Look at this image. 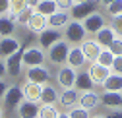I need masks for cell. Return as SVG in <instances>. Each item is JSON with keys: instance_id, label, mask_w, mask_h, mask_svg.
Listing matches in <instances>:
<instances>
[{"instance_id": "cb8c5ba5", "label": "cell", "mask_w": 122, "mask_h": 118, "mask_svg": "<svg viewBox=\"0 0 122 118\" xmlns=\"http://www.w3.org/2000/svg\"><path fill=\"white\" fill-rule=\"evenodd\" d=\"M60 93L56 91V87L51 85V83H45L43 85V91H41V105H54V103L58 101Z\"/></svg>"}, {"instance_id": "4dcf8cb0", "label": "cell", "mask_w": 122, "mask_h": 118, "mask_svg": "<svg viewBox=\"0 0 122 118\" xmlns=\"http://www.w3.org/2000/svg\"><path fill=\"white\" fill-rule=\"evenodd\" d=\"M25 8H27L25 0H10V12L14 14V16H18V14L23 12Z\"/></svg>"}, {"instance_id": "ac0fdd59", "label": "cell", "mask_w": 122, "mask_h": 118, "mask_svg": "<svg viewBox=\"0 0 122 118\" xmlns=\"http://www.w3.org/2000/svg\"><path fill=\"white\" fill-rule=\"evenodd\" d=\"M47 27H49V18L43 16V14H39V12H33L31 20L27 21V29L33 31V33H43Z\"/></svg>"}, {"instance_id": "b9f144b4", "label": "cell", "mask_w": 122, "mask_h": 118, "mask_svg": "<svg viewBox=\"0 0 122 118\" xmlns=\"http://www.w3.org/2000/svg\"><path fill=\"white\" fill-rule=\"evenodd\" d=\"M4 74H6V62H4V60H0V79L4 78Z\"/></svg>"}, {"instance_id": "836d02e7", "label": "cell", "mask_w": 122, "mask_h": 118, "mask_svg": "<svg viewBox=\"0 0 122 118\" xmlns=\"http://www.w3.org/2000/svg\"><path fill=\"white\" fill-rule=\"evenodd\" d=\"M109 50L114 54V56H122V37H116L111 45H109Z\"/></svg>"}, {"instance_id": "d6a6232c", "label": "cell", "mask_w": 122, "mask_h": 118, "mask_svg": "<svg viewBox=\"0 0 122 118\" xmlns=\"http://www.w3.org/2000/svg\"><path fill=\"white\" fill-rule=\"evenodd\" d=\"M107 12L111 14V18L120 16V14H122V0H114L112 4H109V6H107Z\"/></svg>"}, {"instance_id": "7dc6e473", "label": "cell", "mask_w": 122, "mask_h": 118, "mask_svg": "<svg viewBox=\"0 0 122 118\" xmlns=\"http://www.w3.org/2000/svg\"><path fill=\"white\" fill-rule=\"evenodd\" d=\"M2 114H4V110H2V107H0V118H2Z\"/></svg>"}, {"instance_id": "e0dca14e", "label": "cell", "mask_w": 122, "mask_h": 118, "mask_svg": "<svg viewBox=\"0 0 122 118\" xmlns=\"http://www.w3.org/2000/svg\"><path fill=\"white\" fill-rule=\"evenodd\" d=\"M21 91H23V99H25V101L39 103V101H41V91H43V85L33 83V81H25V83L21 85Z\"/></svg>"}, {"instance_id": "7a4b0ae2", "label": "cell", "mask_w": 122, "mask_h": 118, "mask_svg": "<svg viewBox=\"0 0 122 118\" xmlns=\"http://www.w3.org/2000/svg\"><path fill=\"white\" fill-rule=\"evenodd\" d=\"M85 27L81 21H76V20H70V23L64 27V39L70 43V45H81L85 41Z\"/></svg>"}, {"instance_id": "1f68e13d", "label": "cell", "mask_w": 122, "mask_h": 118, "mask_svg": "<svg viewBox=\"0 0 122 118\" xmlns=\"http://www.w3.org/2000/svg\"><path fill=\"white\" fill-rule=\"evenodd\" d=\"M68 114H70V118H91L89 110H85V108H81V107H72Z\"/></svg>"}, {"instance_id": "ffe728a7", "label": "cell", "mask_w": 122, "mask_h": 118, "mask_svg": "<svg viewBox=\"0 0 122 118\" xmlns=\"http://www.w3.org/2000/svg\"><path fill=\"white\" fill-rule=\"evenodd\" d=\"M18 116L20 118H39V103H31L23 99L18 107Z\"/></svg>"}, {"instance_id": "8992f818", "label": "cell", "mask_w": 122, "mask_h": 118, "mask_svg": "<svg viewBox=\"0 0 122 118\" xmlns=\"http://www.w3.org/2000/svg\"><path fill=\"white\" fill-rule=\"evenodd\" d=\"M64 35L60 33V29H54V27H47L43 33H39V47L49 50L52 45H56L58 41H62Z\"/></svg>"}, {"instance_id": "83f0119b", "label": "cell", "mask_w": 122, "mask_h": 118, "mask_svg": "<svg viewBox=\"0 0 122 118\" xmlns=\"http://www.w3.org/2000/svg\"><path fill=\"white\" fill-rule=\"evenodd\" d=\"M60 110L56 105H41L39 107V118H58Z\"/></svg>"}, {"instance_id": "bcb514c9", "label": "cell", "mask_w": 122, "mask_h": 118, "mask_svg": "<svg viewBox=\"0 0 122 118\" xmlns=\"http://www.w3.org/2000/svg\"><path fill=\"white\" fill-rule=\"evenodd\" d=\"M91 118H107V116H103V114H95V116H91Z\"/></svg>"}, {"instance_id": "52a82bcc", "label": "cell", "mask_w": 122, "mask_h": 118, "mask_svg": "<svg viewBox=\"0 0 122 118\" xmlns=\"http://www.w3.org/2000/svg\"><path fill=\"white\" fill-rule=\"evenodd\" d=\"M25 78H27L25 81H33V83L45 85V83H51V72L45 66H33V68H27Z\"/></svg>"}, {"instance_id": "277c9868", "label": "cell", "mask_w": 122, "mask_h": 118, "mask_svg": "<svg viewBox=\"0 0 122 118\" xmlns=\"http://www.w3.org/2000/svg\"><path fill=\"white\" fill-rule=\"evenodd\" d=\"M47 54L43 52L41 47H25L23 49V66L33 68V66H45Z\"/></svg>"}, {"instance_id": "5b68a950", "label": "cell", "mask_w": 122, "mask_h": 118, "mask_svg": "<svg viewBox=\"0 0 122 118\" xmlns=\"http://www.w3.org/2000/svg\"><path fill=\"white\" fill-rule=\"evenodd\" d=\"M97 10V2L95 0H89V2H80V4H74V8L70 10V18L76 21H83L87 16H91Z\"/></svg>"}, {"instance_id": "d6986e66", "label": "cell", "mask_w": 122, "mask_h": 118, "mask_svg": "<svg viewBox=\"0 0 122 118\" xmlns=\"http://www.w3.org/2000/svg\"><path fill=\"white\" fill-rule=\"evenodd\" d=\"M80 47H81V50H83V56L87 58L89 62H95L97 58H99V54H101V50H103V47L99 45L95 39H93V41H83Z\"/></svg>"}, {"instance_id": "9c48e42d", "label": "cell", "mask_w": 122, "mask_h": 118, "mask_svg": "<svg viewBox=\"0 0 122 118\" xmlns=\"http://www.w3.org/2000/svg\"><path fill=\"white\" fill-rule=\"evenodd\" d=\"M76 74H78V72H76L74 68H70L68 64L60 66L58 72H56V81H58V85L62 87V89H70V87H74Z\"/></svg>"}, {"instance_id": "f1b7e54d", "label": "cell", "mask_w": 122, "mask_h": 118, "mask_svg": "<svg viewBox=\"0 0 122 118\" xmlns=\"http://www.w3.org/2000/svg\"><path fill=\"white\" fill-rule=\"evenodd\" d=\"M95 62H99L101 66H105V68H111L112 66V62H114V54L109 50V49H103L101 50V54H99V58Z\"/></svg>"}, {"instance_id": "7c38bea8", "label": "cell", "mask_w": 122, "mask_h": 118, "mask_svg": "<svg viewBox=\"0 0 122 118\" xmlns=\"http://www.w3.org/2000/svg\"><path fill=\"white\" fill-rule=\"evenodd\" d=\"M85 62H87V58L83 56L81 47H80V45L70 47V52H68V58H66V64H68L70 68H74V70H81V68L85 66Z\"/></svg>"}, {"instance_id": "7bdbcfd3", "label": "cell", "mask_w": 122, "mask_h": 118, "mask_svg": "<svg viewBox=\"0 0 122 118\" xmlns=\"http://www.w3.org/2000/svg\"><path fill=\"white\" fill-rule=\"evenodd\" d=\"M99 2H101V4H103V6L107 8V6H109V4H112V2H114V0H99Z\"/></svg>"}, {"instance_id": "5bb4252c", "label": "cell", "mask_w": 122, "mask_h": 118, "mask_svg": "<svg viewBox=\"0 0 122 118\" xmlns=\"http://www.w3.org/2000/svg\"><path fill=\"white\" fill-rule=\"evenodd\" d=\"M21 49V43L16 39V37H4V39H0V56L6 58L12 56L14 52H18Z\"/></svg>"}, {"instance_id": "60d3db41", "label": "cell", "mask_w": 122, "mask_h": 118, "mask_svg": "<svg viewBox=\"0 0 122 118\" xmlns=\"http://www.w3.org/2000/svg\"><path fill=\"white\" fill-rule=\"evenodd\" d=\"M39 2H41V0H25V4H27V8H31V10H35Z\"/></svg>"}, {"instance_id": "f6af8a7d", "label": "cell", "mask_w": 122, "mask_h": 118, "mask_svg": "<svg viewBox=\"0 0 122 118\" xmlns=\"http://www.w3.org/2000/svg\"><path fill=\"white\" fill-rule=\"evenodd\" d=\"M80 2H89V0H74V4H80Z\"/></svg>"}, {"instance_id": "2e32d148", "label": "cell", "mask_w": 122, "mask_h": 118, "mask_svg": "<svg viewBox=\"0 0 122 118\" xmlns=\"http://www.w3.org/2000/svg\"><path fill=\"white\" fill-rule=\"evenodd\" d=\"M95 83L91 81L87 70H80L76 74V81H74V89H78L80 93H85V91H93Z\"/></svg>"}, {"instance_id": "7402d4cb", "label": "cell", "mask_w": 122, "mask_h": 118, "mask_svg": "<svg viewBox=\"0 0 122 118\" xmlns=\"http://www.w3.org/2000/svg\"><path fill=\"white\" fill-rule=\"evenodd\" d=\"M101 105V99H99V93L95 91H85V93H80V107L85 108V110H93L95 107Z\"/></svg>"}, {"instance_id": "f35d334b", "label": "cell", "mask_w": 122, "mask_h": 118, "mask_svg": "<svg viewBox=\"0 0 122 118\" xmlns=\"http://www.w3.org/2000/svg\"><path fill=\"white\" fill-rule=\"evenodd\" d=\"M8 87H10V85H8L4 79H0V101L4 99V95H6V91H8Z\"/></svg>"}, {"instance_id": "f546056e", "label": "cell", "mask_w": 122, "mask_h": 118, "mask_svg": "<svg viewBox=\"0 0 122 118\" xmlns=\"http://www.w3.org/2000/svg\"><path fill=\"white\" fill-rule=\"evenodd\" d=\"M31 16H33V10H31V8H25L23 12H20L18 16H16V23H20V25H27V21L31 20Z\"/></svg>"}, {"instance_id": "ba28073f", "label": "cell", "mask_w": 122, "mask_h": 118, "mask_svg": "<svg viewBox=\"0 0 122 118\" xmlns=\"http://www.w3.org/2000/svg\"><path fill=\"white\" fill-rule=\"evenodd\" d=\"M4 62H6V74L8 76H12V78L20 76L21 74V66H23V47L18 52H14L12 56H8Z\"/></svg>"}, {"instance_id": "d590c367", "label": "cell", "mask_w": 122, "mask_h": 118, "mask_svg": "<svg viewBox=\"0 0 122 118\" xmlns=\"http://www.w3.org/2000/svg\"><path fill=\"white\" fill-rule=\"evenodd\" d=\"M54 2H56V8L58 10H72L74 8V0H54Z\"/></svg>"}, {"instance_id": "6da1fadb", "label": "cell", "mask_w": 122, "mask_h": 118, "mask_svg": "<svg viewBox=\"0 0 122 118\" xmlns=\"http://www.w3.org/2000/svg\"><path fill=\"white\" fill-rule=\"evenodd\" d=\"M21 101H23L21 85H10L4 99H2V110L4 112H18V107Z\"/></svg>"}, {"instance_id": "9a60e30c", "label": "cell", "mask_w": 122, "mask_h": 118, "mask_svg": "<svg viewBox=\"0 0 122 118\" xmlns=\"http://www.w3.org/2000/svg\"><path fill=\"white\" fill-rule=\"evenodd\" d=\"M16 31V16L12 12H8L6 16H0V39L12 37Z\"/></svg>"}, {"instance_id": "e575fe53", "label": "cell", "mask_w": 122, "mask_h": 118, "mask_svg": "<svg viewBox=\"0 0 122 118\" xmlns=\"http://www.w3.org/2000/svg\"><path fill=\"white\" fill-rule=\"evenodd\" d=\"M111 27L114 29L116 37H122V14H120V16H114L111 20Z\"/></svg>"}, {"instance_id": "d4e9b609", "label": "cell", "mask_w": 122, "mask_h": 118, "mask_svg": "<svg viewBox=\"0 0 122 118\" xmlns=\"http://www.w3.org/2000/svg\"><path fill=\"white\" fill-rule=\"evenodd\" d=\"M114 39H116V33H114V29H112V27H109V25H105L101 31L95 35V41L99 43L103 49H109V45H111Z\"/></svg>"}, {"instance_id": "ab89813d", "label": "cell", "mask_w": 122, "mask_h": 118, "mask_svg": "<svg viewBox=\"0 0 122 118\" xmlns=\"http://www.w3.org/2000/svg\"><path fill=\"white\" fill-rule=\"evenodd\" d=\"M107 118H122V110H111L107 114Z\"/></svg>"}, {"instance_id": "8d00e7d4", "label": "cell", "mask_w": 122, "mask_h": 118, "mask_svg": "<svg viewBox=\"0 0 122 118\" xmlns=\"http://www.w3.org/2000/svg\"><path fill=\"white\" fill-rule=\"evenodd\" d=\"M111 70L114 74H122V56H114V62H112Z\"/></svg>"}, {"instance_id": "3957f363", "label": "cell", "mask_w": 122, "mask_h": 118, "mask_svg": "<svg viewBox=\"0 0 122 118\" xmlns=\"http://www.w3.org/2000/svg\"><path fill=\"white\" fill-rule=\"evenodd\" d=\"M68 52H70V43L62 39V41H58L56 45H52L49 49L47 58H49V62L54 64V66H64L66 58H68Z\"/></svg>"}, {"instance_id": "74e56055", "label": "cell", "mask_w": 122, "mask_h": 118, "mask_svg": "<svg viewBox=\"0 0 122 118\" xmlns=\"http://www.w3.org/2000/svg\"><path fill=\"white\" fill-rule=\"evenodd\" d=\"M10 12V0H0V16H6Z\"/></svg>"}, {"instance_id": "44dd1931", "label": "cell", "mask_w": 122, "mask_h": 118, "mask_svg": "<svg viewBox=\"0 0 122 118\" xmlns=\"http://www.w3.org/2000/svg\"><path fill=\"white\" fill-rule=\"evenodd\" d=\"M78 101H80V91L74 89V87H70V89H62V93H60V97H58V103L64 108L76 107V103H78Z\"/></svg>"}, {"instance_id": "4316f807", "label": "cell", "mask_w": 122, "mask_h": 118, "mask_svg": "<svg viewBox=\"0 0 122 118\" xmlns=\"http://www.w3.org/2000/svg\"><path fill=\"white\" fill-rule=\"evenodd\" d=\"M35 12H39V14H43V16H52L54 12H58V8H56V2L54 0H41V2L37 4V8H35Z\"/></svg>"}, {"instance_id": "484cf974", "label": "cell", "mask_w": 122, "mask_h": 118, "mask_svg": "<svg viewBox=\"0 0 122 118\" xmlns=\"http://www.w3.org/2000/svg\"><path fill=\"white\" fill-rule=\"evenodd\" d=\"M103 87H105V91L122 93V74H114V72H111V76L105 79Z\"/></svg>"}, {"instance_id": "30bf717a", "label": "cell", "mask_w": 122, "mask_h": 118, "mask_svg": "<svg viewBox=\"0 0 122 118\" xmlns=\"http://www.w3.org/2000/svg\"><path fill=\"white\" fill-rule=\"evenodd\" d=\"M83 27H85V31L89 33V35H97L101 29L107 25V21H105V16L103 14H99V12H93L91 16H87L83 21Z\"/></svg>"}, {"instance_id": "603a6c76", "label": "cell", "mask_w": 122, "mask_h": 118, "mask_svg": "<svg viewBox=\"0 0 122 118\" xmlns=\"http://www.w3.org/2000/svg\"><path fill=\"white\" fill-rule=\"evenodd\" d=\"M70 14L68 12H64V10H58V12H54L52 16H49V27H54V29H62V27H66L68 23H70Z\"/></svg>"}, {"instance_id": "4fadbf2b", "label": "cell", "mask_w": 122, "mask_h": 118, "mask_svg": "<svg viewBox=\"0 0 122 118\" xmlns=\"http://www.w3.org/2000/svg\"><path fill=\"white\" fill-rule=\"evenodd\" d=\"M101 105H105L111 110H122V93H114V91H103L99 95Z\"/></svg>"}, {"instance_id": "8fae6325", "label": "cell", "mask_w": 122, "mask_h": 118, "mask_svg": "<svg viewBox=\"0 0 122 118\" xmlns=\"http://www.w3.org/2000/svg\"><path fill=\"white\" fill-rule=\"evenodd\" d=\"M87 74H89L91 81H93L95 85H103L105 79L111 76V68H105V66H101L99 62H91V64L87 66Z\"/></svg>"}, {"instance_id": "ee69618b", "label": "cell", "mask_w": 122, "mask_h": 118, "mask_svg": "<svg viewBox=\"0 0 122 118\" xmlns=\"http://www.w3.org/2000/svg\"><path fill=\"white\" fill-rule=\"evenodd\" d=\"M58 118H70V114H68V112H60Z\"/></svg>"}]
</instances>
